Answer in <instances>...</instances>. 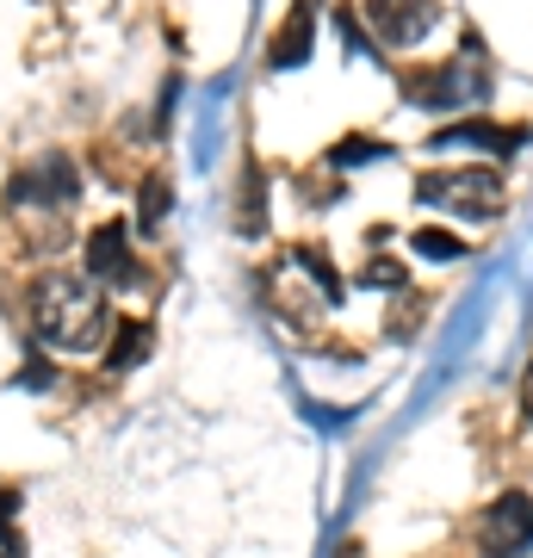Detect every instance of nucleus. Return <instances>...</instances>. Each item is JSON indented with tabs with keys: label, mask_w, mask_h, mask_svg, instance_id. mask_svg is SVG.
Returning <instances> with one entry per match:
<instances>
[{
	"label": "nucleus",
	"mask_w": 533,
	"mask_h": 558,
	"mask_svg": "<svg viewBox=\"0 0 533 558\" xmlns=\"http://www.w3.org/2000/svg\"><path fill=\"white\" fill-rule=\"evenodd\" d=\"M32 329H38L57 354H94L106 336V304H99L94 279L50 274L32 292Z\"/></svg>",
	"instance_id": "obj_1"
},
{
	"label": "nucleus",
	"mask_w": 533,
	"mask_h": 558,
	"mask_svg": "<svg viewBox=\"0 0 533 558\" xmlns=\"http://www.w3.org/2000/svg\"><path fill=\"white\" fill-rule=\"evenodd\" d=\"M415 205H453L465 218H496L502 211V174L496 168H453V174H422Z\"/></svg>",
	"instance_id": "obj_2"
},
{
	"label": "nucleus",
	"mask_w": 533,
	"mask_h": 558,
	"mask_svg": "<svg viewBox=\"0 0 533 558\" xmlns=\"http://www.w3.org/2000/svg\"><path fill=\"white\" fill-rule=\"evenodd\" d=\"M477 553L484 558H528L533 553V497L528 490H509L496 497L477 521Z\"/></svg>",
	"instance_id": "obj_3"
},
{
	"label": "nucleus",
	"mask_w": 533,
	"mask_h": 558,
	"mask_svg": "<svg viewBox=\"0 0 533 558\" xmlns=\"http://www.w3.org/2000/svg\"><path fill=\"white\" fill-rule=\"evenodd\" d=\"M75 199H81V174L62 149L25 161L20 174H13V205H75Z\"/></svg>",
	"instance_id": "obj_4"
},
{
	"label": "nucleus",
	"mask_w": 533,
	"mask_h": 558,
	"mask_svg": "<svg viewBox=\"0 0 533 558\" xmlns=\"http://www.w3.org/2000/svg\"><path fill=\"white\" fill-rule=\"evenodd\" d=\"M366 25L385 44H415L435 25V0H366Z\"/></svg>",
	"instance_id": "obj_5"
},
{
	"label": "nucleus",
	"mask_w": 533,
	"mask_h": 558,
	"mask_svg": "<svg viewBox=\"0 0 533 558\" xmlns=\"http://www.w3.org/2000/svg\"><path fill=\"white\" fill-rule=\"evenodd\" d=\"M403 87H410V100H415V106H459V100H477V94H472V75H465V57L440 62V69H415Z\"/></svg>",
	"instance_id": "obj_6"
},
{
	"label": "nucleus",
	"mask_w": 533,
	"mask_h": 558,
	"mask_svg": "<svg viewBox=\"0 0 533 558\" xmlns=\"http://www.w3.org/2000/svg\"><path fill=\"white\" fill-rule=\"evenodd\" d=\"M137 260H131V223H99L87 236V279H131Z\"/></svg>",
	"instance_id": "obj_7"
},
{
	"label": "nucleus",
	"mask_w": 533,
	"mask_h": 558,
	"mask_svg": "<svg viewBox=\"0 0 533 558\" xmlns=\"http://www.w3.org/2000/svg\"><path fill=\"white\" fill-rule=\"evenodd\" d=\"M304 57H311V0H298L292 20L279 25L274 50H267V62H274V69H298Z\"/></svg>",
	"instance_id": "obj_8"
},
{
	"label": "nucleus",
	"mask_w": 533,
	"mask_h": 558,
	"mask_svg": "<svg viewBox=\"0 0 533 558\" xmlns=\"http://www.w3.org/2000/svg\"><path fill=\"white\" fill-rule=\"evenodd\" d=\"M453 143H484L496 156H514V149H521V131H502V124H453V131H440L428 149H453Z\"/></svg>",
	"instance_id": "obj_9"
},
{
	"label": "nucleus",
	"mask_w": 533,
	"mask_h": 558,
	"mask_svg": "<svg viewBox=\"0 0 533 558\" xmlns=\"http://www.w3.org/2000/svg\"><path fill=\"white\" fill-rule=\"evenodd\" d=\"M143 354H149V323H119V329H112V348H106V360H112V373H124V366H137Z\"/></svg>",
	"instance_id": "obj_10"
},
{
	"label": "nucleus",
	"mask_w": 533,
	"mask_h": 558,
	"mask_svg": "<svg viewBox=\"0 0 533 558\" xmlns=\"http://www.w3.org/2000/svg\"><path fill=\"white\" fill-rule=\"evenodd\" d=\"M292 260L316 279V286H323V299H341V279H336V267H329V255H316V248H298Z\"/></svg>",
	"instance_id": "obj_11"
},
{
	"label": "nucleus",
	"mask_w": 533,
	"mask_h": 558,
	"mask_svg": "<svg viewBox=\"0 0 533 558\" xmlns=\"http://www.w3.org/2000/svg\"><path fill=\"white\" fill-rule=\"evenodd\" d=\"M415 255H428V260H459V255H465V242L447 236V230H415Z\"/></svg>",
	"instance_id": "obj_12"
},
{
	"label": "nucleus",
	"mask_w": 533,
	"mask_h": 558,
	"mask_svg": "<svg viewBox=\"0 0 533 558\" xmlns=\"http://www.w3.org/2000/svg\"><path fill=\"white\" fill-rule=\"evenodd\" d=\"M168 205H174V193H168V180H149V186H143V230H156Z\"/></svg>",
	"instance_id": "obj_13"
},
{
	"label": "nucleus",
	"mask_w": 533,
	"mask_h": 558,
	"mask_svg": "<svg viewBox=\"0 0 533 558\" xmlns=\"http://www.w3.org/2000/svg\"><path fill=\"white\" fill-rule=\"evenodd\" d=\"M378 156H385V143H373V137H348V143L336 149L341 168H354V161H378Z\"/></svg>",
	"instance_id": "obj_14"
},
{
	"label": "nucleus",
	"mask_w": 533,
	"mask_h": 558,
	"mask_svg": "<svg viewBox=\"0 0 533 558\" xmlns=\"http://www.w3.org/2000/svg\"><path fill=\"white\" fill-rule=\"evenodd\" d=\"M366 279H373V286H391V292H403V267H397V260H366Z\"/></svg>",
	"instance_id": "obj_15"
},
{
	"label": "nucleus",
	"mask_w": 533,
	"mask_h": 558,
	"mask_svg": "<svg viewBox=\"0 0 533 558\" xmlns=\"http://www.w3.org/2000/svg\"><path fill=\"white\" fill-rule=\"evenodd\" d=\"M521 416L533 422V366H528V373H521Z\"/></svg>",
	"instance_id": "obj_16"
},
{
	"label": "nucleus",
	"mask_w": 533,
	"mask_h": 558,
	"mask_svg": "<svg viewBox=\"0 0 533 558\" xmlns=\"http://www.w3.org/2000/svg\"><path fill=\"white\" fill-rule=\"evenodd\" d=\"M0 558H25V553H20V539L7 534V527H0Z\"/></svg>",
	"instance_id": "obj_17"
}]
</instances>
